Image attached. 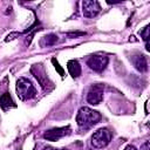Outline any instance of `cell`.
Returning a JSON list of instances; mask_svg holds the SVG:
<instances>
[{
  "mask_svg": "<svg viewBox=\"0 0 150 150\" xmlns=\"http://www.w3.org/2000/svg\"><path fill=\"white\" fill-rule=\"evenodd\" d=\"M100 120H101V114L89 107L80 108V110L76 115L77 125L83 129H88V128L95 125Z\"/></svg>",
  "mask_w": 150,
  "mask_h": 150,
  "instance_id": "6da1fadb",
  "label": "cell"
},
{
  "mask_svg": "<svg viewBox=\"0 0 150 150\" xmlns=\"http://www.w3.org/2000/svg\"><path fill=\"white\" fill-rule=\"evenodd\" d=\"M16 94L21 101H27L36 95V89L28 79L20 77L16 81Z\"/></svg>",
  "mask_w": 150,
  "mask_h": 150,
  "instance_id": "7a4b0ae2",
  "label": "cell"
},
{
  "mask_svg": "<svg viewBox=\"0 0 150 150\" xmlns=\"http://www.w3.org/2000/svg\"><path fill=\"white\" fill-rule=\"evenodd\" d=\"M111 137V131L108 128H100L91 136V145L95 149H103L110 143Z\"/></svg>",
  "mask_w": 150,
  "mask_h": 150,
  "instance_id": "3957f363",
  "label": "cell"
},
{
  "mask_svg": "<svg viewBox=\"0 0 150 150\" xmlns=\"http://www.w3.org/2000/svg\"><path fill=\"white\" fill-rule=\"evenodd\" d=\"M30 73L34 75V77L38 80V82L40 83L41 88L45 91H49V90L53 89V83L50 82L48 76L45 74V70H43V68L40 64H34L30 68Z\"/></svg>",
  "mask_w": 150,
  "mask_h": 150,
  "instance_id": "277c9868",
  "label": "cell"
},
{
  "mask_svg": "<svg viewBox=\"0 0 150 150\" xmlns=\"http://www.w3.org/2000/svg\"><path fill=\"white\" fill-rule=\"evenodd\" d=\"M108 62H109L108 56L102 55V54H94L89 56V59L87 60V66L94 71L101 73L105 69V67L108 66Z\"/></svg>",
  "mask_w": 150,
  "mask_h": 150,
  "instance_id": "5b68a950",
  "label": "cell"
},
{
  "mask_svg": "<svg viewBox=\"0 0 150 150\" xmlns=\"http://www.w3.org/2000/svg\"><path fill=\"white\" fill-rule=\"evenodd\" d=\"M103 93H104V86L101 83H96L90 87L88 94H87V101L90 104H98L103 100Z\"/></svg>",
  "mask_w": 150,
  "mask_h": 150,
  "instance_id": "8992f818",
  "label": "cell"
},
{
  "mask_svg": "<svg viewBox=\"0 0 150 150\" xmlns=\"http://www.w3.org/2000/svg\"><path fill=\"white\" fill-rule=\"evenodd\" d=\"M70 134V127H61V128H53L49 129L47 131L43 132V138H46L47 141H59L60 138L64 137L66 135Z\"/></svg>",
  "mask_w": 150,
  "mask_h": 150,
  "instance_id": "52a82bcc",
  "label": "cell"
},
{
  "mask_svg": "<svg viewBox=\"0 0 150 150\" xmlns=\"http://www.w3.org/2000/svg\"><path fill=\"white\" fill-rule=\"evenodd\" d=\"M101 12V6L96 0H84L82 2V13L86 18H94Z\"/></svg>",
  "mask_w": 150,
  "mask_h": 150,
  "instance_id": "ba28073f",
  "label": "cell"
},
{
  "mask_svg": "<svg viewBox=\"0 0 150 150\" xmlns=\"http://www.w3.org/2000/svg\"><path fill=\"white\" fill-rule=\"evenodd\" d=\"M131 61L135 66V68L141 71V73H144L148 70V61H146V57L145 55L143 54H136L131 57Z\"/></svg>",
  "mask_w": 150,
  "mask_h": 150,
  "instance_id": "9c48e42d",
  "label": "cell"
},
{
  "mask_svg": "<svg viewBox=\"0 0 150 150\" xmlns=\"http://www.w3.org/2000/svg\"><path fill=\"white\" fill-rule=\"evenodd\" d=\"M67 69L69 71V74L71 75V77H79L81 75V66L77 60H70L67 63Z\"/></svg>",
  "mask_w": 150,
  "mask_h": 150,
  "instance_id": "30bf717a",
  "label": "cell"
},
{
  "mask_svg": "<svg viewBox=\"0 0 150 150\" xmlns=\"http://www.w3.org/2000/svg\"><path fill=\"white\" fill-rule=\"evenodd\" d=\"M0 107L4 110H8L9 108H14L15 107V103L12 100L9 93H2L0 95Z\"/></svg>",
  "mask_w": 150,
  "mask_h": 150,
  "instance_id": "8fae6325",
  "label": "cell"
},
{
  "mask_svg": "<svg viewBox=\"0 0 150 150\" xmlns=\"http://www.w3.org/2000/svg\"><path fill=\"white\" fill-rule=\"evenodd\" d=\"M57 40H59L57 35H55V34H48V35H46V36H43V38L41 39L40 45H41L42 47L53 46V45H55V43L57 42Z\"/></svg>",
  "mask_w": 150,
  "mask_h": 150,
  "instance_id": "7c38bea8",
  "label": "cell"
},
{
  "mask_svg": "<svg viewBox=\"0 0 150 150\" xmlns=\"http://www.w3.org/2000/svg\"><path fill=\"white\" fill-rule=\"evenodd\" d=\"M139 35H141V38H142L145 42H148V40H149V25H146L144 28H142V29L139 30Z\"/></svg>",
  "mask_w": 150,
  "mask_h": 150,
  "instance_id": "4fadbf2b",
  "label": "cell"
},
{
  "mask_svg": "<svg viewBox=\"0 0 150 150\" xmlns=\"http://www.w3.org/2000/svg\"><path fill=\"white\" fill-rule=\"evenodd\" d=\"M52 63L54 64V67H55V69L59 71V74H60L61 76H64V70H63V68L59 64V62H57V60H56L55 57H53V59H52Z\"/></svg>",
  "mask_w": 150,
  "mask_h": 150,
  "instance_id": "5bb4252c",
  "label": "cell"
},
{
  "mask_svg": "<svg viewBox=\"0 0 150 150\" xmlns=\"http://www.w3.org/2000/svg\"><path fill=\"white\" fill-rule=\"evenodd\" d=\"M83 35H86L84 32H68V33H67V36L70 38V39H73V38H79V36H83Z\"/></svg>",
  "mask_w": 150,
  "mask_h": 150,
  "instance_id": "9a60e30c",
  "label": "cell"
},
{
  "mask_svg": "<svg viewBox=\"0 0 150 150\" xmlns=\"http://www.w3.org/2000/svg\"><path fill=\"white\" fill-rule=\"evenodd\" d=\"M141 150H149V141H145V142L141 145Z\"/></svg>",
  "mask_w": 150,
  "mask_h": 150,
  "instance_id": "2e32d148",
  "label": "cell"
},
{
  "mask_svg": "<svg viewBox=\"0 0 150 150\" xmlns=\"http://www.w3.org/2000/svg\"><path fill=\"white\" fill-rule=\"evenodd\" d=\"M124 150H137V148H136V146H134V145H127Z\"/></svg>",
  "mask_w": 150,
  "mask_h": 150,
  "instance_id": "e0dca14e",
  "label": "cell"
},
{
  "mask_svg": "<svg viewBox=\"0 0 150 150\" xmlns=\"http://www.w3.org/2000/svg\"><path fill=\"white\" fill-rule=\"evenodd\" d=\"M42 150H56V149H54V148H52V146H45Z\"/></svg>",
  "mask_w": 150,
  "mask_h": 150,
  "instance_id": "ac0fdd59",
  "label": "cell"
},
{
  "mask_svg": "<svg viewBox=\"0 0 150 150\" xmlns=\"http://www.w3.org/2000/svg\"><path fill=\"white\" fill-rule=\"evenodd\" d=\"M62 150H67V149H62Z\"/></svg>",
  "mask_w": 150,
  "mask_h": 150,
  "instance_id": "d6986e66",
  "label": "cell"
}]
</instances>
